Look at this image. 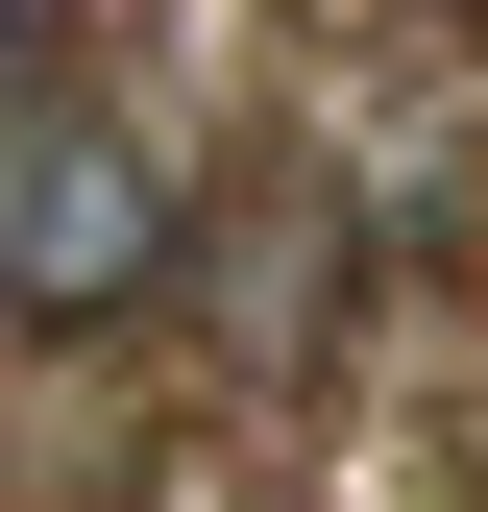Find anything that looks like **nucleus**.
Here are the masks:
<instances>
[{
  "label": "nucleus",
  "instance_id": "f03ea898",
  "mask_svg": "<svg viewBox=\"0 0 488 512\" xmlns=\"http://www.w3.org/2000/svg\"><path fill=\"white\" fill-rule=\"evenodd\" d=\"M49 25H74V0H0V49H49Z\"/></svg>",
  "mask_w": 488,
  "mask_h": 512
},
{
  "label": "nucleus",
  "instance_id": "f257e3e1",
  "mask_svg": "<svg viewBox=\"0 0 488 512\" xmlns=\"http://www.w3.org/2000/svg\"><path fill=\"white\" fill-rule=\"evenodd\" d=\"M171 269V171L98 98H0V317H122Z\"/></svg>",
  "mask_w": 488,
  "mask_h": 512
},
{
  "label": "nucleus",
  "instance_id": "7ed1b4c3",
  "mask_svg": "<svg viewBox=\"0 0 488 512\" xmlns=\"http://www.w3.org/2000/svg\"><path fill=\"white\" fill-rule=\"evenodd\" d=\"M440 25H488V0H440Z\"/></svg>",
  "mask_w": 488,
  "mask_h": 512
}]
</instances>
